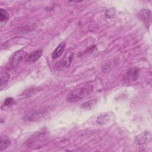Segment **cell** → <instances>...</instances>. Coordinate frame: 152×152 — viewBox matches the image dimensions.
Returning <instances> with one entry per match:
<instances>
[{
	"mask_svg": "<svg viewBox=\"0 0 152 152\" xmlns=\"http://www.w3.org/2000/svg\"><path fill=\"white\" fill-rule=\"evenodd\" d=\"M10 77V74L7 72H4L2 74L1 77V90H2L4 87L5 86L9 80Z\"/></svg>",
	"mask_w": 152,
	"mask_h": 152,
	"instance_id": "7c38bea8",
	"label": "cell"
},
{
	"mask_svg": "<svg viewBox=\"0 0 152 152\" xmlns=\"http://www.w3.org/2000/svg\"><path fill=\"white\" fill-rule=\"evenodd\" d=\"M138 17L147 26L150 25L151 19V12L149 10L144 9L141 10L138 13Z\"/></svg>",
	"mask_w": 152,
	"mask_h": 152,
	"instance_id": "5b68a950",
	"label": "cell"
},
{
	"mask_svg": "<svg viewBox=\"0 0 152 152\" xmlns=\"http://www.w3.org/2000/svg\"><path fill=\"white\" fill-rule=\"evenodd\" d=\"M65 48V43L64 42L61 43L53 52L52 54V58L53 59H55L59 58L64 52Z\"/></svg>",
	"mask_w": 152,
	"mask_h": 152,
	"instance_id": "52a82bcc",
	"label": "cell"
},
{
	"mask_svg": "<svg viewBox=\"0 0 152 152\" xmlns=\"http://www.w3.org/2000/svg\"><path fill=\"white\" fill-rule=\"evenodd\" d=\"M72 56H73V54L72 53H70L69 54V55L66 56V57L65 56L61 61V65H62L64 67H68L70 65L71 62L72 61Z\"/></svg>",
	"mask_w": 152,
	"mask_h": 152,
	"instance_id": "8fae6325",
	"label": "cell"
},
{
	"mask_svg": "<svg viewBox=\"0 0 152 152\" xmlns=\"http://www.w3.org/2000/svg\"><path fill=\"white\" fill-rule=\"evenodd\" d=\"M13 103H14L13 99L11 98V97H8V98H7L5 100L4 103V105L5 106H8L11 105Z\"/></svg>",
	"mask_w": 152,
	"mask_h": 152,
	"instance_id": "2e32d148",
	"label": "cell"
},
{
	"mask_svg": "<svg viewBox=\"0 0 152 152\" xmlns=\"http://www.w3.org/2000/svg\"><path fill=\"white\" fill-rule=\"evenodd\" d=\"M150 137V133H148L147 131L143 132L135 138V142L138 145L143 144L147 141L148 138Z\"/></svg>",
	"mask_w": 152,
	"mask_h": 152,
	"instance_id": "ba28073f",
	"label": "cell"
},
{
	"mask_svg": "<svg viewBox=\"0 0 152 152\" xmlns=\"http://www.w3.org/2000/svg\"><path fill=\"white\" fill-rule=\"evenodd\" d=\"M42 50L38 49L36 50L28 55L24 58V62L27 64H33L36 62L42 56Z\"/></svg>",
	"mask_w": 152,
	"mask_h": 152,
	"instance_id": "8992f818",
	"label": "cell"
},
{
	"mask_svg": "<svg viewBox=\"0 0 152 152\" xmlns=\"http://www.w3.org/2000/svg\"><path fill=\"white\" fill-rule=\"evenodd\" d=\"M11 144V140L7 135H2L1 137L0 141V149L1 151L6 149Z\"/></svg>",
	"mask_w": 152,
	"mask_h": 152,
	"instance_id": "30bf717a",
	"label": "cell"
},
{
	"mask_svg": "<svg viewBox=\"0 0 152 152\" xmlns=\"http://www.w3.org/2000/svg\"><path fill=\"white\" fill-rule=\"evenodd\" d=\"M45 134V132L44 131H39L34 133L27 140V141H26V144L29 145L30 144L34 143L35 141H37L40 138L43 137Z\"/></svg>",
	"mask_w": 152,
	"mask_h": 152,
	"instance_id": "9c48e42d",
	"label": "cell"
},
{
	"mask_svg": "<svg viewBox=\"0 0 152 152\" xmlns=\"http://www.w3.org/2000/svg\"><path fill=\"white\" fill-rule=\"evenodd\" d=\"M93 91V86L89 84L80 86L68 94L66 97L67 102L74 103L90 95Z\"/></svg>",
	"mask_w": 152,
	"mask_h": 152,
	"instance_id": "6da1fadb",
	"label": "cell"
},
{
	"mask_svg": "<svg viewBox=\"0 0 152 152\" xmlns=\"http://www.w3.org/2000/svg\"><path fill=\"white\" fill-rule=\"evenodd\" d=\"M139 75V69L136 68H131L127 70L123 75V80L125 82L135 81Z\"/></svg>",
	"mask_w": 152,
	"mask_h": 152,
	"instance_id": "277c9868",
	"label": "cell"
},
{
	"mask_svg": "<svg viewBox=\"0 0 152 152\" xmlns=\"http://www.w3.org/2000/svg\"><path fill=\"white\" fill-rule=\"evenodd\" d=\"M26 55V52L23 50H19L15 52L10 59L7 65L6 69L7 70H11L15 68L20 63V62L24 59Z\"/></svg>",
	"mask_w": 152,
	"mask_h": 152,
	"instance_id": "3957f363",
	"label": "cell"
},
{
	"mask_svg": "<svg viewBox=\"0 0 152 152\" xmlns=\"http://www.w3.org/2000/svg\"><path fill=\"white\" fill-rule=\"evenodd\" d=\"M110 120V116L108 115H102L97 118V122L99 124H104L107 123Z\"/></svg>",
	"mask_w": 152,
	"mask_h": 152,
	"instance_id": "9a60e30c",
	"label": "cell"
},
{
	"mask_svg": "<svg viewBox=\"0 0 152 152\" xmlns=\"http://www.w3.org/2000/svg\"><path fill=\"white\" fill-rule=\"evenodd\" d=\"M50 110V108L49 106L31 110L24 115L23 120L26 121H36L39 120L47 115Z\"/></svg>",
	"mask_w": 152,
	"mask_h": 152,
	"instance_id": "7a4b0ae2",
	"label": "cell"
},
{
	"mask_svg": "<svg viewBox=\"0 0 152 152\" xmlns=\"http://www.w3.org/2000/svg\"><path fill=\"white\" fill-rule=\"evenodd\" d=\"M96 101L94 100H89L83 103L82 105L81 106V107L84 109H91L93 107V106L96 104Z\"/></svg>",
	"mask_w": 152,
	"mask_h": 152,
	"instance_id": "4fadbf2b",
	"label": "cell"
},
{
	"mask_svg": "<svg viewBox=\"0 0 152 152\" xmlns=\"http://www.w3.org/2000/svg\"><path fill=\"white\" fill-rule=\"evenodd\" d=\"M9 18V14L8 13V12L3 9V8H1L0 10V19H1V23L2 24L3 22H5L8 20Z\"/></svg>",
	"mask_w": 152,
	"mask_h": 152,
	"instance_id": "5bb4252c",
	"label": "cell"
}]
</instances>
